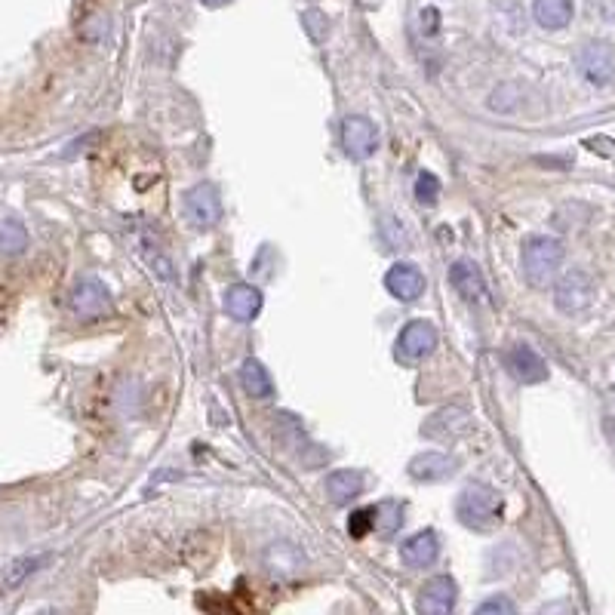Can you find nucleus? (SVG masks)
Masks as SVG:
<instances>
[{
    "label": "nucleus",
    "instance_id": "nucleus-1",
    "mask_svg": "<svg viewBox=\"0 0 615 615\" xmlns=\"http://www.w3.org/2000/svg\"><path fill=\"white\" fill-rule=\"evenodd\" d=\"M502 514H505V499L486 483H468L456 499L459 523L474 529V532L496 529L502 523Z\"/></svg>",
    "mask_w": 615,
    "mask_h": 615
},
{
    "label": "nucleus",
    "instance_id": "nucleus-2",
    "mask_svg": "<svg viewBox=\"0 0 615 615\" xmlns=\"http://www.w3.org/2000/svg\"><path fill=\"white\" fill-rule=\"evenodd\" d=\"M563 265V243L557 237L539 234V237H529L523 243V253H520V271L523 280L536 290H545L557 280V271Z\"/></svg>",
    "mask_w": 615,
    "mask_h": 615
},
{
    "label": "nucleus",
    "instance_id": "nucleus-3",
    "mask_svg": "<svg viewBox=\"0 0 615 615\" xmlns=\"http://www.w3.org/2000/svg\"><path fill=\"white\" fill-rule=\"evenodd\" d=\"M594 296H597V283L585 268H569L554 283V305L569 317L588 311L594 305Z\"/></svg>",
    "mask_w": 615,
    "mask_h": 615
},
{
    "label": "nucleus",
    "instance_id": "nucleus-4",
    "mask_svg": "<svg viewBox=\"0 0 615 615\" xmlns=\"http://www.w3.org/2000/svg\"><path fill=\"white\" fill-rule=\"evenodd\" d=\"M68 305H71V314L77 320L93 323V320H102L111 314V293H108V286L99 283L96 277H84V280L74 283Z\"/></svg>",
    "mask_w": 615,
    "mask_h": 615
},
{
    "label": "nucleus",
    "instance_id": "nucleus-5",
    "mask_svg": "<svg viewBox=\"0 0 615 615\" xmlns=\"http://www.w3.org/2000/svg\"><path fill=\"white\" fill-rule=\"evenodd\" d=\"M182 210H185V219L191 222V228H197V231L216 228L219 219H222V197H219V188L210 185V182L194 185V188L185 194Z\"/></svg>",
    "mask_w": 615,
    "mask_h": 615
},
{
    "label": "nucleus",
    "instance_id": "nucleus-6",
    "mask_svg": "<svg viewBox=\"0 0 615 615\" xmlns=\"http://www.w3.org/2000/svg\"><path fill=\"white\" fill-rule=\"evenodd\" d=\"M576 65L582 71V77L591 87H609L615 84V47L606 44V40H594V44H585L576 56Z\"/></svg>",
    "mask_w": 615,
    "mask_h": 615
},
{
    "label": "nucleus",
    "instance_id": "nucleus-7",
    "mask_svg": "<svg viewBox=\"0 0 615 615\" xmlns=\"http://www.w3.org/2000/svg\"><path fill=\"white\" fill-rule=\"evenodd\" d=\"M437 348V330L431 320H413L406 323L400 336H397V360L413 366V363H422L425 357H431Z\"/></svg>",
    "mask_w": 615,
    "mask_h": 615
},
{
    "label": "nucleus",
    "instance_id": "nucleus-8",
    "mask_svg": "<svg viewBox=\"0 0 615 615\" xmlns=\"http://www.w3.org/2000/svg\"><path fill=\"white\" fill-rule=\"evenodd\" d=\"M342 148L351 160H366L373 157L379 148V130L376 123L363 117V114H351L342 120Z\"/></svg>",
    "mask_w": 615,
    "mask_h": 615
},
{
    "label": "nucleus",
    "instance_id": "nucleus-9",
    "mask_svg": "<svg viewBox=\"0 0 615 615\" xmlns=\"http://www.w3.org/2000/svg\"><path fill=\"white\" fill-rule=\"evenodd\" d=\"M505 369L520 385H539L548 379V363L523 342H517L505 351Z\"/></svg>",
    "mask_w": 615,
    "mask_h": 615
},
{
    "label": "nucleus",
    "instance_id": "nucleus-10",
    "mask_svg": "<svg viewBox=\"0 0 615 615\" xmlns=\"http://www.w3.org/2000/svg\"><path fill=\"white\" fill-rule=\"evenodd\" d=\"M456 600H459V585L453 576H434L425 582L422 594H419V603L416 609L422 615H449L456 609Z\"/></svg>",
    "mask_w": 615,
    "mask_h": 615
},
{
    "label": "nucleus",
    "instance_id": "nucleus-11",
    "mask_svg": "<svg viewBox=\"0 0 615 615\" xmlns=\"http://www.w3.org/2000/svg\"><path fill=\"white\" fill-rule=\"evenodd\" d=\"M262 305H265V299L253 283H234L222 296L225 314L237 323H253L262 314Z\"/></svg>",
    "mask_w": 615,
    "mask_h": 615
},
{
    "label": "nucleus",
    "instance_id": "nucleus-12",
    "mask_svg": "<svg viewBox=\"0 0 615 615\" xmlns=\"http://www.w3.org/2000/svg\"><path fill=\"white\" fill-rule=\"evenodd\" d=\"M385 290L397 299V302H419L425 296V274L409 265V262H397L391 265V271L385 274Z\"/></svg>",
    "mask_w": 615,
    "mask_h": 615
},
{
    "label": "nucleus",
    "instance_id": "nucleus-13",
    "mask_svg": "<svg viewBox=\"0 0 615 615\" xmlns=\"http://www.w3.org/2000/svg\"><path fill=\"white\" fill-rule=\"evenodd\" d=\"M440 554V539L434 529H422L416 536H409L403 545H400V560L409 566V569H425L437 560Z\"/></svg>",
    "mask_w": 615,
    "mask_h": 615
},
{
    "label": "nucleus",
    "instance_id": "nucleus-14",
    "mask_svg": "<svg viewBox=\"0 0 615 615\" xmlns=\"http://www.w3.org/2000/svg\"><path fill=\"white\" fill-rule=\"evenodd\" d=\"M449 283L465 302H480L486 296V280L471 259H459L449 265Z\"/></svg>",
    "mask_w": 615,
    "mask_h": 615
},
{
    "label": "nucleus",
    "instance_id": "nucleus-15",
    "mask_svg": "<svg viewBox=\"0 0 615 615\" xmlns=\"http://www.w3.org/2000/svg\"><path fill=\"white\" fill-rule=\"evenodd\" d=\"M363 474L360 471H351V468H342V471H333L330 477H326L323 489H326V499H330L333 505H351L354 499L363 496Z\"/></svg>",
    "mask_w": 615,
    "mask_h": 615
},
{
    "label": "nucleus",
    "instance_id": "nucleus-16",
    "mask_svg": "<svg viewBox=\"0 0 615 615\" xmlns=\"http://www.w3.org/2000/svg\"><path fill=\"white\" fill-rule=\"evenodd\" d=\"M532 16L545 31H560L576 16V0H536L532 4Z\"/></svg>",
    "mask_w": 615,
    "mask_h": 615
},
{
    "label": "nucleus",
    "instance_id": "nucleus-17",
    "mask_svg": "<svg viewBox=\"0 0 615 615\" xmlns=\"http://www.w3.org/2000/svg\"><path fill=\"white\" fill-rule=\"evenodd\" d=\"M456 459H449L443 453H425V456H416L409 462V477L419 480V483H434V480H446L449 474L456 471Z\"/></svg>",
    "mask_w": 615,
    "mask_h": 615
},
{
    "label": "nucleus",
    "instance_id": "nucleus-18",
    "mask_svg": "<svg viewBox=\"0 0 615 615\" xmlns=\"http://www.w3.org/2000/svg\"><path fill=\"white\" fill-rule=\"evenodd\" d=\"M240 385H243L246 394L256 397V400H265V397L274 394V382L268 376V369L259 360H253V357L243 360V366H240Z\"/></svg>",
    "mask_w": 615,
    "mask_h": 615
},
{
    "label": "nucleus",
    "instance_id": "nucleus-19",
    "mask_svg": "<svg viewBox=\"0 0 615 615\" xmlns=\"http://www.w3.org/2000/svg\"><path fill=\"white\" fill-rule=\"evenodd\" d=\"M28 246V231L22 222H13V219H4L0 222V256H22Z\"/></svg>",
    "mask_w": 615,
    "mask_h": 615
},
{
    "label": "nucleus",
    "instance_id": "nucleus-20",
    "mask_svg": "<svg viewBox=\"0 0 615 615\" xmlns=\"http://www.w3.org/2000/svg\"><path fill=\"white\" fill-rule=\"evenodd\" d=\"M376 517H379V508H360V511H354L351 520H348V532H351L354 539L369 536V532L376 529Z\"/></svg>",
    "mask_w": 615,
    "mask_h": 615
},
{
    "label": "nucleus",
    "instance_id": "nucleus-21",
    "mask_svg": "<svg viewBox=\"0 0 615 615\" xmlns=\"http://www.w3.org/2000/svg\"><path fill=\"white\" fill-rule=\"evenodd\" d=\"M47 560H50V557H25V560H16V563L10 566V572H7V588L22 585V582L31 576V572H37Z\"/></svg>",
    "mask_w": 615,
    "mask_h": 615
},
{
    "label": "nucleus",
    "instance_id": "nucleus-22",
    "mask_svg": "<svg viewBox=\"0 0 615 615\" xmlns=\"http://www.w3.org/2000/svg\"><path fill=\"white\" fill-rule=\"evenodd\" d=\"M416 197H419V203H437V197H440V179L434 176V173H428V170H422L419 173V179H416Z\"/></svg>",
    "mask_w": 615,
    "mask_h": 615
},
{
    "label": "nucleus",
    "instance_id": "nucleus-23",
    "mask_svg": "<svg viewBox=\"0 0 615 615\" xmlns=\"http://www.w3.org/2000/svg\"><path fill=\"white\" fill-rule=\"evenodd\" d=\"M302 25H305V31L311 34V40H317V44L326 37V31H330V19H326L320 10H308V13L302 16Z\"/></svg>",
    "mask_w": 615,
    "mask_h": 615
},
{
    "label": "nucleus",
    "instance_id": "nucleus-24",
    "mask_svg": "<svg viewBox=\"0 0 615 615\" xmlns=\"http://www.w3.org/2000/svg\"><path fill=\"white\" fill-rule=\"evenodd\" d=\"M514 603L508 597H489L477 606V615H514Z\"/></svg>",
    "mask_w": 615,
    "mask_h": 615
},
{
    "label": "nucleus",
    "instance_id": "nucleus-25",
    "mask_svg": "<svg viewBox=\"0 0 615 615\" xmlns=\"http://www.w3.org/2000/svg\"><path fill=\"white\" fill-rule=\"evenodd\" d=\"M437 25H440V13L434 7L422 10V31L425 34H437Z\"/></svg>",
    "mask_w": 615,
    "mask_h": 615
},
{
    "label": "nucleus",
    "instance_id": "nucleus-26",
    "mask_svg": "<svg viewBox=\"0 0 615 615\" xmlns=\"http://www.w3.org/2000/svg\"><path fill=\"white\" fill-rule=\"evenodd\" d=\"M231 0H203V7H225Z\"/></svg>",
    "mask_w": 615,
    "mask_h": 615
}]
</instances>
